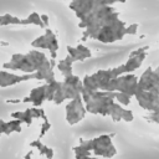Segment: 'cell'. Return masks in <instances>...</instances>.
Masks as SVG:
<instances>
[{
    "label": "cell",
    "instance_id": "1",
    "mask_svg": "<svg viewBox=\"0 0 159 159\" xmlns=\"http://www.w3.org/2000/svg\"><path fill=\"white\" fill-rule=\"evenodd\" d=\"M66 109H67V122L70 124H73L81 120L86 113V108L82 103V96H78L77 98L72 99L67 104Z\"/></svg>",
    "mask_w": 159,
    "mask_h": 159
},
{
    "label": "cell",
    "instance_id": "2",
    "mask_svg": "<svg viewBox=\"0 0 159 159\" xmlns=\"http://www.w3.org/2000/svg\"><path fill=\"white\" fill-rule=\"evenodd\" d=\"M31 46L39 47V48H48L50 52H52L58 48V42L56 40V36L51 31V29H46V31L42 36L37 37L35 41L31 42Z\"/></svg>",
    "mask_w": 159,
    "mask_h": 159
},
{
    "label": "cell",
    "instance_id": "3",
    "mask_svg": "<svg viewBox=\"0 0 159 159\" xmlns=\"http://www.w3.org/2000/svg\"><path fill=\"white\" fill-rule=\"evenodd\" d=\"M57 68L65 77H68L72 75V65H68L65 60H60V62L57 63Z\"/></svg>",
    "mask_w": 159,
    "mask_h": 159
},
{
    "label": "cell",
    "instance_id": "4",
    "mask_svg": "<svg viewBox=\"0 0 159 159\" xmlns=\"http://www.w3.org/2000/svg\"><path fill=\"white\" fill-rule=\"evenodd\" d=\"M137 29H138V25L137 24H133L130 26H127V35H134L137 32Z\"/></svg>",
    "mask_w": 159,
    "mask_h": 159
},
{
    "label": "cell",
    "instance_id": "5",
    "mask_svg": "<svg viewBox=\"0 0 159 159\" xmlns=\"http://www.w3.org/2000/svg\"><path fill=\"white\" fill-rule=\"evenodd\" d=\"M41 20H42V22H43L45 25L48 24V16H47V15H41Z\"/></svg>",
    "mask_w": 159,
    "mask_h": 159
}]
</instances>
